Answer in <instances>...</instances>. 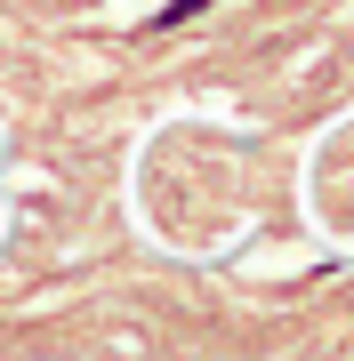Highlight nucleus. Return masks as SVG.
Returning <instances> with one entry per match:
<instances>
[{
  "label": "nucleus",
  "mask_w": 354,
  "mask_h": 361,
  "mask_svg": "<svg viewBox=\"0 0 354 361\" xmlns=\"http://www.w3.org/2000/svg\"><path fill=\"white\" fill-rule=\"evenodd\" d=\"M194 8H210V0H170V8H161V25H177V16H194Z\"/></svg>",
  "instance_id": "f257e3e1"
}]
</instances>
